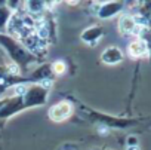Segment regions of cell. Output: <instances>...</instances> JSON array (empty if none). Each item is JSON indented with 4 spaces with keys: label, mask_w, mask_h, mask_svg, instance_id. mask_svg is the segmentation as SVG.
<instances>
[{
    "label": "cell",
    "mask_w": 151,
    "mask_h": 150,
    "mask_svg": "<svg viewBox=\"0 0 151 150\" xmlns=\"http://www.w3.org/2000/svg\"><path fill=\"white\" fill-rule=\"evenodd\" d=\"M0 49L5 52V55L9 58V62L15 64L17 67L22 70H28V67H31L33 64L37 62V57H34L31 52H28L25 49V46L14 39L12 36L6 34H0Z\"/></svg>",
    "instance_id": "obj_1"
},
{
    "label": "cell",
    "mask_w": 151,
    "mask_h": 150,
    "mask_svg": "<svg viewBox=\"0 0 151 150\" xmlns=\"http://www.w3.org/2000/svg\"><path fill=\"white\" fill-rule=\"evenodd\" d=\"M52 86V80L43 82V83H31L25 88V92L22 94L24 107L33 109V107H42L47 103L49 89Z\"/></svg>",
    "instance_id": "obj_2"
},
{
    "label": "cell",
    "mask_w": 151,
    "mask_h": 150,
    "mask_svg": "<svg viewBox=\"0 0 151 150\" xmlns=\"http://www.w3.org/2000/svg\"><path fill=\"white\" fill-rule=\"evenodd\" d=\"M74 114V106L70 103V101H59V103H55L49 112H47V116L52 122H65L68 119H71V116Z\"/></svg>",
    "instance_id": "obj_3"
},
{
    "label": "cell",
    "mask_w": 151,
    "mask_h": 150,
    "mask_svg": "<svg viewBox=\"0 0 151 150\" xmlns=\"http://www.w3.org/2000/svg\"><path fill=\"white\" fill-rule=\"evenodd\" d=\"M117 28H119V33L124 37H129V36H138L139 30H141V25L136 22V20L133 18V15H129V14H124L119 18V24H117Z\"/></svg>",
    "instance_id": "obj_4"
},
{
    "label": "cell",
    "mask_w": 151,
    "mask_h": 150,
    "mask_svg": "<svg viewBox=\"0 0 151 150\" xmlns=\"http://www.w3.org/2000/svg\"><path fill=\"white\" fill-rule=\"evenodd\" d=\"M124 9V3L123 2H107V3H101L96 15L99 20H110L116 15H119L122 11Z\"/></svg>",
    "instance_id": "obj_5"
},
{
    "label": "cell",
    "mask_w": 151,
    "mask_h": 150,
    "mask_svg": "<svg viewBox=\"0 0 151 150\" xmlns=\"http://www.w3.org/2000/svg\"><path fill=\"white\" fill-rule=\"evenodd\" d=\"M104 33H105V30H104V27H101V25H91V27H88L83 33H82V40L86 43V45H89V46H93V45H96L102 37H104Z\"/></svg>",
    "instance_id": "obj_6"
},
{
    "label": "cell",
    "mask_w": 151,
    "mask_h": 150,
    "mask_svg": "<svg viewBox=\"0 0 151 150\" xmlns=\"http://www.w3.org/2000/svg\"><path fill=\"white\" fill-rule=\"evenodd\" d=\"M123 58H124V55H123L122 49L117 46H108L101 54V61L107 65H117L123 61Z\"/></svg>",
    "instance_id": "obj_7"
},
{
    "label": "cell",
    "mask_w": 151,
    "mask_h": 150,
    "mask_svg": "<svg viewBox=\"0 0 151 150\" xmlns=\"http://www.w3.org/2000/svg\"><path fill=\"white\" fill-rule=\"evenodd\" d=\"M127 55L133 59H139V58H147L150 57L148 55V49L145 48V45L139 40V39H135L129 43L127 46Z\"/></svg>",
    "instance_id": "obj_8"
},
{
    "label": "cell",
    "mask_w": 151,
    "mask_h": 150,
    "mask_svg": "<svg viewBox=\"0 0 151 150\" xmlns=\"http://www.w3.org/2000/svg\"><path fill=\"white\" fill-rule=\"evenodd\" d=\"M12 14L14 12L8 8L6 3H0V34H6V28H8Z\"/></svg>",
    "instance_id": "obj_9"
},
{
    "label": "cell",
    "mask_w": 151,
    "mask_h": 150,
    "mask_svg": "<svg viewBox=\"0 0 151 150\" xmlns=\"http://www.w3.org/2000/svg\"><path fill=\"white\" fill-rule=\"evenodd\" d=\"M24 8L27 9V14L31 15V17L34 18V15H40V14H43L45 9L47 8V5L43 3V2H27V3L24 5Z\"/></svg>",
    "instance_id": "obj_10"
},
{
    "label": "cell",
    "mask_w": 151,
    "mask_h": 150,
    "mask_svg": "<svg viewBox=\"0 0 151 150\" xmlns=\"http://www.w3.org/2000/svg\"><path fill=\"white\" fill-rule=\"evenodd\" d=\"M136 39H139V40L145 45V48L148 49V55H150V58H151V30H150L148 27H141V30H139Z\"/></svg>",
    "instance_id": "obj_11"
},
{
    "label": "cell",
    "mask_w": 151,
    "mask_h": 150,
    "mask_svg": "<svg viewBox=\"0 0 151 150\" xmlns=\"http://www.w3.org/2000/svg\"><path fill=\"white\" fill-rule=\"evenodd\" d=\"M50 68H52V73L53 76H61V74H64L67 71V62L59 59V61H55L50 64Z\"/></svg>",
    "instance_id": "obj_12"
},
{
    "label": "cell",
    "mask_w": 151,
    "mask_h": 150,
    "mask_svg": "<svg viewBox=\"0 0 151 150\" xmlns=\"http://www.w3.org/2000/svg\"><path fill=\"white\" fill-rule=\"evenodd\" d=\"M127 146L129 147H136L138 146V138L136 137H129L127 138Z\"/></svg>",
    "instance_id": "obj_13"
},
{
    "label": "cell",
    "mask_w": 151,
    "mask_h": 150,
    "mask_svg": "<svg viewBox=\"0 0 151 150\" xmlns=\"http://www.w3.org/2000/svg\"><path fill=\"white\" fill-rule=\"evenodd\" d=\"M8 61H6V55H5V52L0 49V65H5Z\"/></svg>",
    "instance_id": "obj_14"
},
{
    "label": "cell",
    "mask_w": 151,
    "mask_h": 150,
    "mask_svg": "<svg viewBox=\"0 0 151 150\" xmlns=\"http://www.w3.org/2000/svg\"><path fill=\"white\" fill-rule=\"evenodd\" d=\"M147 27L151 30V15H150V18H148V21H147Z\"/></svg>",
    "instance_id": "obj_15"
},
{
    "label": "cell",
    "mask_w": 151,
    "mask_h": 150,
    "mask_svg": "<svg viewBox=\"0 0 151 150\" xmlns=\"http://www.w3.org/2000/svg\"><path fill=\"white\" fill-rule=\"evenodd\" d=\"M127 150H139V149H138V146H136V147H127Z\"/></svg>",
    "instance_id": "obj_16"
},
{
    "label": "cell",
    "mask_w": 151,
    "mask_h": 150,
    "mask_svg": "<svg viewBox=\"0 0 151 150\" xmlns=\"http://www.w3.org/2000/svg\"><path fill=\"white\" fill-rule=\"evenodd\" d=\"M0 95H2V92H0Z\"/></svg>",
    "instance_id": "obj_17"
}]
</instances>
